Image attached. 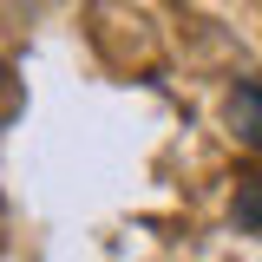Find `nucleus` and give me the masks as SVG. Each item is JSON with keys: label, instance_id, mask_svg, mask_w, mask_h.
Segmentation results:
<instances>
[{"label": "nucleus", "instance_id": "1", "mask_svg": "<svg viewBox=\"0 0 262 262\" xmlns=\"http://www.w3.org/2000/svg\"><path fill=\"white\" fill-rule=\"evenodd\" d=\"M229 131H236V144H249L262 158V79H236V92H229Z\"/></svg>", "mask_w": 262, "mask_h": 262}, {"label": "nucleus", "instance_id": "2", "mask_svg": "<svg viewBox=\"0 0 262 262\" xmlns=\"http://www.w3.org/2000/svg\"><path fill=\"white\" fill-rule=\"evenodd\" d=\"M236 223L262 229V177H236Z\"/></svg>", "mask_w": 262, "mask_h": 262}]
</instances>
